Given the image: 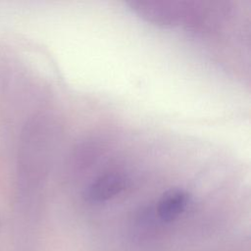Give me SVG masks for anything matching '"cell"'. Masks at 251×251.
<instances>
[{
  "label": "cell",
  "instance_id": "3957f363",
  "mask_svg": "<svg viewBox=\"0 0 251 251\" xmlns=\"http://www.w3.org/2000/svg\"><path fill=\"white\" fill-rule=\"evenodd\" d=\"M189 201L188 193L180 188L166 191L157 205V214L164 222H172L178 218L185 210Z\"/></svg>",
  "mask_w": 251,
  "mask_h": 251
},
{
  "label": "cell",
  "instance_id": "6da1fadb",
  "mask_svg": "<svg viewBox=\"0 0 251 251\" xmlns=\"http://www.w3.org/2000/svg\"><path fill=\"white\" fill-rule=\"evenodd\" d=\"M132 10L146 21L157 25H174L182 19L184 2L134 1Z\"/></svg>",
  "mask_w": 251,
  "mask_h": 251
},
{
  "label": "cell",
  "instance_id": "7a4b0ae2",
  "mask_svg": "<svg viewBox=\"0 0 251 251\" xmlns=\"http://www.w3.org/2000/svg\"><path fill=\"white\" fill-rule=\"evenodd\" d=\"M127 185L128 179L125 174L119 172L105 173L89 184L84 196L89 202H106L121 194Z\"/></svg>",
  "mask_w": 251,
  "mask_h": 251
}]
</instances>
